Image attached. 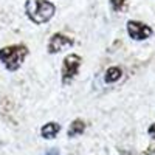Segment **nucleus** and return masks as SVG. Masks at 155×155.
<instances>
[{
    "label": "nucleus",
    "mask_w": 155,
    "mask_h": 155,
    "mask_svg": "<svg viewBox=\"0 0 155 155\" xmlns=\"http://www.w3.org/2000/svg\"><path fill=\"white\" fill-rule=\"evenodd\" d=\"M25 12H27V17L33 23L44 25L53 19L56 12V6L50 0H27Z\"/></svg>",
    "instance_id": "nucleus-1"
},
{
    "label": "nucleus",
    "mask_w": 155,
    "mask_h": 155,
    "mask_svg": "<svg viewBox=\"0 0 155 155\" xmlns=\"http://www.w3.org/2000/svg\"><path fill=\"white\" fill-rule=\"evenodd\" d=\"M28 47L23 44H14L0 48V62L3 64V67L8 71H17L23 61L28 56Z\"/></svg>",
    "instance_id": "nucleus-2"
},
{
    "label": "nucleus",
    "mask_w": 155,
    "mask_h": 155,
    "mask_svg": "<svg viewBox=\"0 0 155 155\" xmlns=\"http://www.w3.org/2000/svg\"><path fill=\"white\" fill-rule=\"evenodd\" d=\"M82 65V58L76 53H70L64 58L62 61V67H61V81L62 85H67L70 84L76 74L79 73V68Z\"/></svg>",
    "instance_id": "nucleus-3"
},
{
    "label": "nucleus",
    "mask_w": 155,
    "mask_h": 155,
    "mask_svg": "<svg viewBox=\"0 0 155 155\" xmlns=\"http://www.w3.org/2000/svg\"><path fill=\"white\" fill-rule=\"evenodd\" d=\"M126 30H127L129 37H130L132 41H137V42L147 41V39L153 34V30L149 25L144 23V22H140V20H127Z\"/></svg>",
    "instance_id": "nucleus-4"
},
{
    "label": "nucleus",
    "mask_w": 155,
    "mask_h": 155,
    "mask_svg": "<svg viewBox=\"0 0 155 155\" xmlns=\"http://www.w3.org/2000/svg\"><path fill=\"white\" fill-rule=\"evenodd\" d=\"M73 45H74V41L70 36L64 34V33H54V34H51V37L48 39L47 50H48L50 54H58V53H61V51L67 50V48H70Z\"/></svg>",
    "instance_id": "nucleus-5"
},
{
    "label": "nucleus",
    "mask_w": 155,
    "mask_h": 155,
    "mask_svg": "<svg viewBox=\"0 0 155 155\" xmlns=\"http://www.w3.org/2000/svg\"><path fill=\"white\" fill-rule=\"evenodd\" d=\"M61 130V126L58 123H47L45 126H42L41 129V135L47 140H53Z\"/></svg>",
    "instance_id": "nucleus-6"
},
{
    "label": "nucleus",
    "mask_w": 155,
    "mask_h": 155,
    "mask_svg": "<svg viewBox=\"0 0 155 155\" xmlns=\"http://www.w3.org/2000/svg\"><path fill=\"white\" fill-rule=\"evenodd\" d=\"M121 76H123V70L120 67H116V65L109 67L106 70V74H104V82L106 84H113L116 81H120Z\"/></svg>",
    "instance_id": "nucleus-7"
},
{
    "label": "nucleus",
    "mask_w": 155,
    "mask_h": 155,
    "mask_svg": "<svg viewBox=\"0 0 155 155\" xmlns=\"http://www.w3.org/2000/svg\"><path fill=\"white\" fill-rule=\"evenodd\" d=\"M84 129H85V124L82 120H74L70 127H68V137H78V135H81L84 132Z\"/></svg>",
    "instance_id": "nucleus-8"
},
{
    "label": "nucleus",
    "mask_w": 155,
    "mask_h": 155,
    "mask_svg": "<svg viewBox=\"0 0 155 155\" xmlns=\"http://www.w3.org/2000/svg\"><path fill=\"white\" fill-rule=\"evenodd\" d=\"M109 3L115 12H123L127 8V0H109Z\"/></svg>",
    "instance_id": "nucleus-9"
},
{
    "label": "nucleus",
    "mask_w": 155,
    "mask_h": 155,
    "mask_svg": "<svg viewBox=\"0 0 155 155\" xmlns=\"http://www.w3.org/2000/svg\"><path fill=\"white\" fill-rule=\"evenodd\" d=\"M147 132H149V135L155 140V123H152V124H150V127L147 129Z\"/></svg>",
    "instance_id": "nucleus-10"
}]
</instances>
